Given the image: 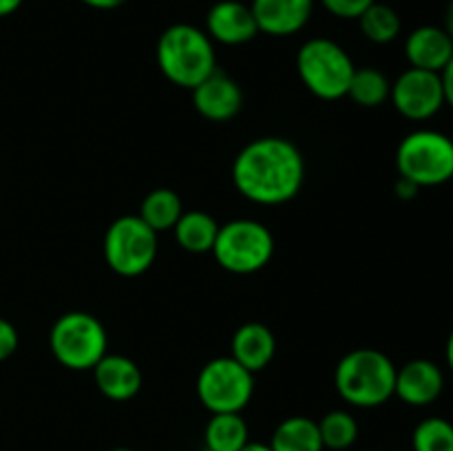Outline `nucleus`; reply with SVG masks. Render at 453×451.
Here are the masks:
<instances>
[{
  "instance_id": "c756f323",
  "label": "nucleus",
  "mask_w": 453,
  "mask_h": 451,
  "mask_svg": "<svg viewBox=\"0 0 453 451\" xmlns=\"http://www.w3.org/2000/svg\"><path fill=\"white\" fill-rule=\"evenodd\" d=\"M80 3H84L91 9H100V11H111V9L122 7V4L128 3V0H80Z\"/></svg>"
},
{
  "instance_id": "72a5a7b5",
  "label": "nucleus",
  "mask_w": 453,
  "mask_h": 451,
  "mask_svg": "<svg viewBox=\"0 0 453 451\" xmlns=\"http://www.w3.org/2000/svg\"><path fill=\"white\" fill-rule=\"evenodd\" d=\"M242 451H273V449H270L268 442H252L250 440Z\"/></svg>"
},
{
  "instance_id": "1a4fd4ad",
  "label": "nucleus",
  "mask_w": 453,
  "mask_h": 451,
  "mask_svg": "<svg viewBox=\"0 0 453 451\" xmlns=\"http://www.w3.org/2000/svg\"><path fill=\"white\" fill-rule=\"evenodd\" d=\"M195 389L211 414H242L255 394V374L233 356H217L199 370Z\"/></svg>"
},
{
  "instance_id": "473e14b6",
  "label": "nucleus",
  "mask_w": 453,
  "mask_h": 451,
  "mask_svg": "<svg viewBox=\"0 0 453 451\" xmlns=\"http://www.w3.org/2000/svg\"><path fill=\"white\" fill-rule=\"evenodd\" d=\"M445 31L449 34V38L453 40V0H451L449 7H447V11H445Z\"/></svg>"
},
{
  "instance_id": "cd10ccee",
  "label": "nucleus",
  "mask_w": 453,
  "mask_h": 451,
  "mask_svg": "<svg viewBox=\"0 0 453 451\" xmlns=\"http://www.w3.org/2000/svg\"><path fill=\"white\" fill-rule=\"evenodd\" d=\"M394 193H396L398 199H405V202H410V199H414L416 195L420 193V188L414 184V181L405 180V177H398L396 186H394Z\"/></svg>"
},
{
  "instance_id": "6e6552de",
  "label": "nucleus",
  "mask_w": 453,
  "mask_h": 451,
  "mask_svg": "<svg viewBox=\"0 0 453 451\" xmlns=\"http://www.w3.org/2000/svg\"><path fill=\"white\" fill-rule=\"evenodd\" d=\"M157 233L140 219V215H122L104 233V261L119 277H140L157 259Z\"/></svg>"
},
{
  "instance_id": "2f4dec72",
  "label": "nucleus",
  "mask_w": 453,
  "mask_h": 451,
  "mask_svg": "<svg viewBox=\"0 0 453 451\" xmlns=\"http://www.w3.org/2000/svg\"><path fill=\"white\" fill-rule=\"evenodd\" d=\"M445 361H447V367L453 371V330L449 332V336H447V345H445Z\"/></svg>"
},
{
  "instance_id": "f704fd0d",
  "label": "nucleus",
  "mask_w": 453,
  "mask_h": 451,
  "mask_svg": "<svg viewBox=\"0 0 453 451\" xmlns=\"http://www.w3.org/2000/svg\"><path fill=\"white\" fill-rule=\"evenodd\" d=\"M111 451H135V449H131V447H113Z\"/></svg>"
},
{
  "instance_id": "c9c22d12",
  "label": "nucleus",
  "mask_w": 453,
  "mask_h": 451,
  "mask_svg": "<svg viewBox=\"0 0 453 451\" xmlns=\"http://www.w3.org/2000/svg\"><path fill=\"white\" fill-rule=\"evenodd\" d=\"M203 451H206V449H203Z\"/></svg>"
},
{
  "instance_id": "9b49d317",
  "label": "nucleus",
  "mask_w": 453,
  "mask_h": 451,
  "mask_svg": "<svg viewBox=\"0 0 453 451\" xmlns=\"http://www.w3.org/2000/svg\"><path fill=\"white\" fill-rule=\"evenodd\" d=\"M190 93H193L195 111L208 122H230L243 109L242 87H239L237 80L221 73L219 69L208 75L203 82H199Z\"/></svg>"
},
{
  "instance_id": "9d476101",
  "label": "nucleus",
  "mask_w": 453,
  "mask_h": 451,
  "mask_svg": "<svg viewBox=\"0 0 453 451\" xmlns=\"http://www.w3.org/2000/svg\"><path fill=\"white\" fill-rule=\"evenodd\" d=\"M389 102L398 111V115L410 122L432 119L445 106V88H442L441 73L410 66L392 82Z\"/></svg>"
},
{
  "instance_id": "dca6fc26",
  "label": "nucleus",
  "mask_w": 453,
  "mask_h": 451,
  "mask_svg": "<svg viewBox=\"0 0 453 451\" xmlns=\"http://www.w3.org/2000/svg\"><path fill=\"white\" fill-rule=\"evenodd\" d=\"M405 57L414 69L442 73L453 57V40L445 27H416L405 38Z\"/></svg>"
},
{
  "instance_id": "2eb2a0df",
  "label": "nucleus",
  "mask_w": 453,
  "mask_h": 451,
  "mask_svg": "<svg viewBox=\"0 0 453 451\" xmlns=\"http://www.w3.org/2000/svg\"><path fill=\"white\" fill-rule=\"evenodd\" d=\"M91 371L97 392L113 402H127L135 398L144 383L137 363L122 354H106Z\"/></svg>"
},
{
  "instance_id": "f8f14e48",
  "label": "nucleus",
  "mask_w": 453,
  "mask_h": 451,
  "mask_svg": "<svg viewBox=\"0 0 453 451\" xmlns=\"http://www.w3.org/2000/svg\"><path fill=\"white\" fill-rule=\"evenodd\" d=\"M203 31L212 42L239 47V44L250 42L259 34V27H257L250 4L242 0H219L208 9Z\"/></svg>"
},
{
  "instance_id": "423d86ee",
  "label": "nucleus",
  "mask_w": 453,
  "mask_h": 451,
  "mask_svg": "<svg viewBox=\"0 0 453 451\" xmlns=\"http://www.w3.org/2000/svg\"><path fill=\"white\" fill-rule=\"evenodd\" d=\"M398 177L418 188H434L453 180V140L434 128L407 133L396 149Z\"/></svg>"
},
{
  "instance_id": "a878e982",
  "label": "nucleus",
  "mask_w": 453,
  "mask_h": 451,
  "mask_svg": "<svg viewBox=\"0 0 453 451\" xmlns=\"http://www.w3.org/2000/svg\"><path fill=\"white\" fill-rule=\"evenodd\" d=\"M327 13L341 20H358L376 0H319Z\"/></svg>"
},
{
  "instance_id": "7ed1b4c3",
  "label": "nucleus",
  "mask_w": 453,
  "mask_h": 451,
  "mask_svg": "<svg viewBox=\"0 0 453 451\" xmlns=\"http://www.w3.org/2000/svg\"><path fill=\"white\" fill-rule=\"evenodd\" d=\"M396 365L380 349L358 348L345 354L334 370V387L348 405L374 409L394 398Z\"/></svg>"
},
{
  "instance_id": "4be33fe9",
  "label": "nucleus",
  "mask_w": 453,
  "mask_h": 451,
  "mask_svg": "<svg viewBox=\"0 0 453 451\" xmlns=\"http://www.w3.org/2000/svg\"><path fill=\"white\" fill-rule=\"evenodd\" d=\"M389 91H392V80L383 71L376 66H361V69L357 66L345 97L363 109H379L389 102Z\"/></svg>"
},
{
  "instance_id": "b1692460",
  "label": "nucleus",
  "mask_w": 453,
  "mask_h": 451,
  "mask_svg": "<svg viewBox=\"0 0 453 451\" xmlns=\"http://www.w3.org/2000/svg\"><path fill=\"white\" fill-rule=\"evenodd\" d=\"M319 423V432H321V440L326 449L332 451H345L357 442L358 438V423L349 411L345 409H332L323 416Z\"/></svg>"
},
{
  "instance_id": "f03ea898",
  "label": "nucleus",
  "mask_w": 453,
  "mask_h": 451,
  "mask_svg": "<svg viewBox=\"0 0 453 451\" xmlns=\"http://www.w3.org/2000/svg\"><path fill=\"white\" fill-rule=\"evenodd\" d=\"M155 60L168 82L188 91L217 71L215 42L206 31L188 22H177L162 31Z\"/></svg>"
},
{
  "instance_id": "f3484780",
  "label": "nucleus",
  "mask_w": 453,
  "mask_h": 451,
  "mask_svg": "<svg viewBox=\"0 0 453 451\" xmlns=\"http://www.w3.org/2000/svg\"><path fill=\"white\" fill-rule=\"evenodd\" d=\"M274 354H277V339H274V332L264 323H243L230 340V356L252 374L264 371L273 363Z\"/></svg>"
},
{
  "instance_id": "c85d7f7f",
  "label": "nucleus",
  "mask_w": 453,
  "mask_h": 451,
  "mask_svg": "<svg viewBox=\"0 0 453 451\" xmlns=\"http://www.w3.org/2000/svg\"><path fill=\"white\" fill-rule=\"evenodd\" d=\"M442 78V88H445V104L453 109V57L449 60V65L442 69L441 73Z\"/></svg>"
},
{
  "instance_id": "5701e85b",
  "label": "nucleus",
  "mask_w": 453,
  "mask_h": 451,
  "mask_svg": "<svg viewBox=\"0 0 453 451\" xmlns=\"http://www.w3.org/2000/svg\"><path fill=\"white\" fill-rule=\"evenodd\" d=\"M358 29L370 42L389 44L401 35L403 20L394 7L385 3H374L358 18Z\"/></svg>"
},
{
  "instance_id": "ddd939ff",
  "label": "nucleus",
  "mask_w": 453,
  "mask_h": 451,
  "mask_svg": "<svg viewBox=\"0 0 453 451\" xmlns=\"http://www.w3.org/2000/svg\"><path fill=\"white\" fill-rule=\"evenodd\" d=\"M445 389V374L429 358H414L396 367L394 396L410 407H427L441 398Z\"/></svg>"
},
{
  "instance_id": "412c9836",
  "label": "nucleus",
  "mask_w": 453,
  "mask_h": 451,
  "mask_svg": "<svg viewBox=\"0 0 453 451\" xmlns=\"http://www.w3.org/2000/svg\"><path fill=\"white\" fill-rule=\"evenodd\" d=\"M181 212H184V203H181V197L175 190L155 188L142 199V206L137 215H140V219L144 221L149 228H153L155 233L159 234L175 228Z\"/></svg>"
},
{
  "instance_id": "6ab92c4d",
  "label": "nucleus",
  "mask_w": 453,
  "mask_h": 451,
  "mask_svg": "<svg viewBox=\"0 0 453 451\" xmlns=\"http://www.w3.org/2000/svg\"><path fill=\"white\" fill-rule=\"evenodd\" d=\"M173 233H175L181 250L203 255V252H211L212 246H215L219 224L215 221V217L203 210H184Z\"/></svg>"
},
{
  "instance_id": "39448f33",
  "label": "nucleus",
  "mask_w": 453,
  "mask_h": 451,
  "mask_svg": "<svg viewBox=\"0 0 453 451\" xmlns=\"http://www.w3.org/2000/svg\"><path fill=\"white\" fill-rule=\"evenodd\" d=\"M357 65L339 42L330 38H310L296 51V73L312 96L341 100L348 96Z\"/></svg>"
},
{
  "instance_id": "20e7f679",
  "label": "nucleus",
  "mask_w": 453,
  "mask_h": 451,
  "mask_svg": "<svg viewBox=\"0 0 453 451\" xmlns=\"http://www.w3.org/2000/svg\"><path fill=\"white\" fill-rule=\"evenodd\" d=\"M49 349L66 370L88 371L109 354V334L96 314L73 310L58 317L51 325Z\"/></svg>"
},
{
  "instance_id": "f257e3e1",
  "label": "nucleus",
  "mask_w": 453,
  "mask_h": 451,
  "mask_svg": "<svg viewBox=\"0 0 453 451\" xmlns=\"http://www.w3.org/2000/svg\"><path fill=\"white\" fill-rule=\"evenodd\" d=\"M305 159L286 137L265 135L248 141L233 162V184L242 197L259 206H279L299 195Z\"/></svg>"
},
{
  "instance_id": "393cba45",
  "label": "nucleus",
  "mask_w": 453,
  "mask_h": 451,
  "mask_svg": "<svg viewBox=\"0 0 453 451\" xmlns=\"http://www.w3.org/2000/svg\"><path fill=\"white\" fill-rule=\"evenodd\" d=\"M414 451H453V423L441 416L420 420L411 433Z\"/></svg>"
},
{
  "instance_id": "bb28decb",
  "label": "nucleus",
  "mask_w": 453,
  "mask_h": 451,
  "mask_svg": "<svg viewBox=\"0 0 453 451\" xmlns=\"http://www.w3.org/2000/svg\"><path fill=\"white\" fill-rule=\"evenodd\" d=\"M18 343H20V339H18L16 325L12 321H7V318L0 317V363L7 361V358H12L16 354Z\"/></svg>"
},
{
  "instance_id": "7c9ffc66",
  "label": "nucleus",
  "mask_w": 453,
  "mask_h": 451,
  "mask_svg": "<svg viewBox=\"0 0 453 451\" xmlns=\"http://www.w3.org/2000/svg\"><path fill=\"white\" fill-rule=\"evenodd\" d=\"M22 3H25V0H0V18H7L12 16V13H16Z\"/></svg>"
},
{
  "instance_id": "4468645a",
  "label": "nucleus",
  "mask_w": 453,
  "mask_h": 451,
  "mask_svg": "<svg viewBox=\"0 0 453 451\" xmlns=\"http://www.w3.org/2000/svg\"><path fill=\"white\" fill-rule=\"evenodd\" d=\"M259 34L288 38L303 29L314 11V0H252Z\"/></svg>"
},
{
  "instance_id": "aec40b11",
  "label": "nucleus",
  "mask_w": 453,
  "mask_h": 451,
  "mask_svg": "<svg viewBox=\"0 0 453 451\" xmlns=\"http://www.w3.org/2000/svg\"><path fill=\"white\" fill-rule=\"evenodd\" d=\"M250 442V429L242 414H211L203 429L206 451H242Z\"/></svg>"
},
{
  "instance_id": "0eeeda50",
  "label": "nucleus",
  "mask_w": 453,
  "mask_h": 451,
  "mask_svg": "<svg viewBox=\"0 0 453 451\" xmlns=\"http://www.w3.org/2000/svg\"><path fill=\"white\" fill-rule=\"evenodd\" d=\"M211 255L233 274H255L274 256V237L265 224L257 219H233L219 226Z\"/></svg>"
},
{
  "instance_id": "a211bd4d",
  "label": "nucleus",
  "mask_w": 453,
  "mask_h": 451,
  "mask_svg": "<svg viewBox=\"0 0 453 451\" xmlns=\"http://www.w3.org/2000/svg\"><path fill=\"white\" fill-rule=\"evenodd\" d=\"M273 451H326L317 420L308 416H290L274 427L270 436Z\"/></svg>"
}]
</instances>
